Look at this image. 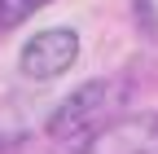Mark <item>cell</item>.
Masks as SVG:
<instances>
[{
  "instance_id": "obj_3",
  "label": "cell",
  "mask_w": 158,
  "mask_h": 154,
  "mask_svg": "<svg viewBox=\"0 0 158 154\" xmlns=\"http://www.w3.org/2000/svg\"><path fill=\"white\" fill-rule=\"evenodd\" d=\"M79 62V35L70 27H48L31 35L18 53V71L27 75V79H57V75H66L70 66Z\"/></svg>"
},
{
  "instance_id": "obj_2",
  "label": "cell",
  "mask_w": 158,
  "mask_h": 154,
  "mask_svg": "<svg viewBox=\"0 0 158 154\" xmlns=\"http://www.w3.org/2000/svg\"><path fill=\"white\" fill-rule=\"evenodd\" d=\"M79 154H158V110L114 114L79 141Z\"/></svg>"
},
{
  "instance_id": "obj_4",
  "label": "cell",
  "mask_w": 158,
  "mask_h": 154,
  "mask_svg": "<svg viewBox=\"0 0 158 154\" xmlns=\"http://www.w3.org/2000/svg\"><path fill=\"white\" fill-rule=\"evenodd\" d=\"M48 0H0V31H9V27H22L31 13H40Z\"/></svg>"
},
{
  "instance_id": "obj_1",
  "label": "cell",
  "mask_w": 158,
  "mask_h": 154,
  "mask_svg": "<svg viewBox=\"0 0 158 154\" xmlns=\"http://www.w3.org/2000/svg\"><path fill=\"white\" fill-rule=\"evenodd\" d=\"M123 97H127L123 84H114V79H88V84H79L70 97L48 114L44 132L53 141H70V137L84 141L88 132H97L101 123H110V114L123 106Z\"/></svg>"
}]
</instances>
